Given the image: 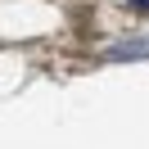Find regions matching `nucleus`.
<instances>
[{"instance_id": "1", "label": "nucleus", "mask_w": 149, "mask_h": 149, "mask_svg": "<svg viewBox=\"0 0 149 149\" xmlns=\"http://www.w3.org/2000/svg\"><path fill=\"white\" fill-rule=\"evenodd\" d=\"M109 59H113V63H131V59H149V36H140V41H122V45H109Z\"/></svg>"}, {"instance_id": "2", "label": "nucleus", "mask_w": 149, "mask_h": 149, "mask_svg": "<svg viewBox=\"0 0 149 149\" xmlns=\"http://www.w3.org/2000/svg\"><path fill=\"white\" fill-rule=\"evenodd\" d=\"M131 5H136V9H149V0H131Z\"/></svg>"}]
</instances>
